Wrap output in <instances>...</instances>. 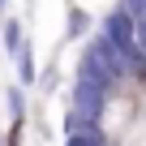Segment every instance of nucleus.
I'll list each match as a JSON object with an SVG mask.
<instances>
[{
  "label": "nucleus",
  "instance_id": "nucleus-1",
  "mask_svg": "<svg viewBox=\"0 0 146 146\" xmlns=\"http://www.w3.org/2000/svg\"><path fill=\"white\" fill-rule=\"evenodd\" d=\"M0 39H5V52H9V56H17V52L26 47V26H22L17 17H9L5 26H0Z\"/></svg>",
  "mask_w": 146,
  "mask_h": 146
},
{
  "label": "nucleus",
  "instance_id": "nucleus-2",
  "mask_svg": "<svg viewBox=\"0 0 146 146\" xmlns=\"http://www.w3.org/2000/svg\"><path fill=\"white\" fill-rule=\"evenodd\" d=\"M17 78H22V86L39 82V69H35V47H30V43L17 52Z\"/></svg>",
  "mask_w": 146,
  "mask_h": 146
},
{
  "label": "nucleus",
  "instance_id": "nucleus-3",
  "mask_svg": "<svg viewBox=\"0 0 146 146\" xmlns=\"http://www.w3.org/2000/svg\"><path fill=\"white\" fill-rule=\"evenodd\" d=\"M86 30H90V17H86L78 5H73V9H69V30H64V35H69V39H82Z\"/></svg>",
  "mask_w": 146,
  "mask_h": 146
},
{
  "label": "nucleus",
  "instance_id": "nucleus-4",
  "mask_svg": "<svg viewBox=\"0 0 146 146\" xmlns=\"http://www.w3.org/2000/svg\"><path fill=\"white\" fill-rule=\"evenodd\" d=\"M9 112H13V120H22V116H26V95H22L17 86L9 90Z\"/></svg>",
  "mask_w": 146,
  "mask_h": 146
},
{
  "label": "nucleus",
  "instance_id": "nucleus-5",
  "mask_svg": "<svg viewBox=\"0 0 146 146\" xmlns=\"http://www.w3.org/2000/svg\"><path fill=\"white\" fill-rule=\"evenodd\" d=\"M120 9L133 13V17H146V0H120Z\"/></svg>",
  "mask_w": 146,
  "mask_h": 146
},
{
  "label": "nucleus",
  "instance_id": "nucleus-6",
  "mask_svg": "<svg viewBox=\"0 0 146 146\" xmlns=\"http://www.w3.org/2000/svg\"><path fill=\"white\" fill-rule=\"evenodd\" d=\"M5 5H9V0H0V13H5Z\"/></svg>",
  "mask_w": 146,
  "mask_h": 146
}]
</instances>
